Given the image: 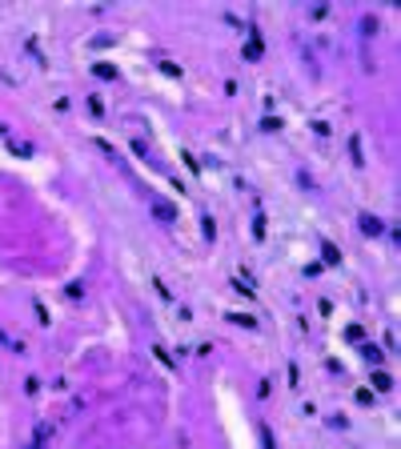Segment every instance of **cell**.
<instances>
[{
    "label": "cell",
    "mask_w": 401,
    "mask_h": 449,
    "mask_svg": "<svg viewBox=\"0 0 401 449\" xmlns=\"http://www.w3.org/2000/svg\"><path fill=\"white\" fill-rule=\"evenodd\" d=\"M357 229H361L365 237H385V221L373 217V213H361V217H357Z\"/></svg>",
    "instance_id": "6da1fadb"
},
{
    "label": "cell",
    "mask_w": 401,
    "mask_h": 449,
    "mask_svg": "<svg viewBox=\"0 0 401 449\" xmlns=\"http://www.w3.org/2000/svg\"><path fill=\"white\" fill-rule=\"evenodd\" d=\"M152 217L165 221V225H173V221H177V205H169V201H161V197H152Z\"/></svg>",
    "instance_id": "7a4b0ae2"
},
{
    "label": "cell",
    "mask_w": 401,
    "mask_h": 449,
    "mask_svg": "<svg viewBox=\"0 0 401 449\" xmlns=\"http://www.w3.org/2000/svg\"><path fill=\"white\" fill-rule=\"evenodd\" d=\"M321 257H325V265H341V261H345L341 249H337L333 241H325V237H321Z\"/></svg>",
    "instance_id": "3957f363"
},
{
    "label": "cell",
    "mask_w": 401,
    "mask_h": 449,
    "mask_svg": "<svg viewBox=\"0 0 401 449\" xmlns=\"http://www.w3.org/2000/svg\"><path fill=\"white\" fill-rule=\"evenodd\" d=\"M361 357H365L369 365H385V353H381L377 345H361Z\"/></svg>",
    "instance_id": "277c9868"
},
{
    "label": "cell",
    "mask_w": 401,
    "mask_h": 449,
    "mask_svg": "<svg viewBox=\"0 0 401 449\" xmlns=\"http://www.w3.org/2000/svg\"><path fill=\"white\" fill-rule=\"evenodd\" d=\"M225 321H233L241 329H257V317H249V313H225Z\"/></svg>",
    "instance_id": "5b68a950"
},
{
    "label": "cell",
    "mask_w": 401,
    "mask_h": 449,
    "mask_svg": "<svg viewBox=\"0 0 401 449\" xmlns=\"http://www.w3.org/2000/svg\"><path fill=\"white\" fill-rule=\"evenodd\" d=\"M257 437H261V449H277V441H273V429H269L265 421H257Z\"/></svg>",
    "instance_id": "8992f818"
},
{
    "label": "cell",
    "mask_w": 401,
    "mask_h": 449,
    "mask_svg": "<svg viewBox=\"0 0 401 449\" xmlns=\"http://www.w3.org/2000/svg\"><path fill=\"white\" fill-rule=\"evenodd\" d=\"M92 72H97L101 80H116V69H112L109 61H97V65H92Z\"/></svg>",
    "instance_id": "52a82bcc"
},
{
    "label": "cell",
    "mask_w": 401,
    "mask_h": 449,
    "mask_svg": "<svg viewBox=\"0 0 401 449\" xmlns=\"http://www.w3.org/2000/svg\"><path fill=\"white\" fill-rule=\"evenodd\" d=\"M285 121H277V116H261V133H281Z\"/></svg>",
    "instance_id": "ba28073f"
},
{
    "label": "cell",
    "mask_w": 401,
    "mask_h": 449,
    "mask_svg": "<svg viewBox=\"0 0 401 449\" xmlns=\"http://www.w3.org/2000/svg\"><path fill=\"white\" fill-rule=\"evenodd\" d=\"M349 153H353V165H357V169H365V157H361V140H357V137H349Z\"/></svg>",
    "instance_id": "9c48e42d"
},
{
    "label": "cell",
    "mask_w": 401,
    "mask_h": 449,
    "mask_svg": "<svg viewBox=\"0 0 401 449\" xmlns=\"http://www.w3.org/2000/svg\"><path fill=\"white\" fill-rule=\"evenodd\" d=\"M88 112H92V116H105V97L92 93V97H88Z\"/></svg>",
    "instance_id": "30bf717a"
},
{
    "label": "cell",
    "mask_w": 401,
    "mask_h": 449,
    "mask_svg": "<svg viewBox=\"0 0 401 449\" xmlns=\"http://www.w3.org/2000/svg\"><path fill=\"white\" fill-rule=\"evenodd\" d=\"M253 237L265 241V213H261V208H257V217H253Z\"/></svg>",
    "instance_id": "8fae6325"
},
{
    "label": "cell",
    "mask_w": 401,
    "mask_h": 449,
    "mask_svg": "<svg viewBox=\"0 0 401 449\" xmlns=\"http://www.w3.org/2000/svg\"><path fill=\"white\" fill-rule=\"evenodd\" d=\"M12 148V157H33V144H20V140H8Z\"/></svg>",
    "instance_id": "7c38bea8"
},
{
    "label": "cell",
    "mask_w": 401,
    "mask_h": 449,
    "mask_svg": "<svg viewBox=\"0 0 401 449\" xmlns=\"http://www.w3.org/2000/svg\"><path fill=\"white\" fill-rule=\"evenodd\" d=\"M181 161H184V169H189L193 176L201 173V165H197V157H193V153H184V148H181Z\"/></svg>",
    "instance_id": "4fadbf2b"
},
{
    "label": "cell",
    "mask_w": 401,
    "mask_h": 449,
    "mask_svg": "<svg viewBox=\"0 0 401 449\" xmlns=\"http://www.w3.org/2000/svg\"><path fill=\"white\" fill-rule=\"evenodd\" d=\"M201 229H205V241H213V237H217V225H213V217H209V213L201 217Z\"/></svg>",
    "instance_id": "5bb4252c"
},
{
    "label": "cell",
    "mask_w": 401,
    "mask_h": 449,
    "mask_svg": "<svg viewBox=\"0 0 401 449\" xmlns=\"http://www.w3.org/2000/svg\"><path fill=\"white\" fill-rule=\"evenodd\" d=\"M373 385H377V389H381V393H389V389H393V381H389V377H385V373H373Z\"/></svg>",
    "instance_id": "9a60e30c"
},
{
    "label": "cell",
    "mask_w": 401,
    "mask_h": 449,
    "mask_svg": "<svg viewBox=\"0 0 401 449\" xmlns=\"http://www.w3.org/2000/svg\"><path fill=\"white\" fill-rule=\"evenodd\" d=\"M361 337H365L361 325H349V329H345V341H361Z\"/></svg>",
    "instance_id": "2e32d148"
},
{
    "label": "cell",
    "mask_w": 401,
    "mask_h": 449,
    "mask_svg": "<svg viewBox=\"0 0 401 449\" xmlns=\"http://www.w3.org/2000/svg\"><path fill=\"white\" fill-rule=\"evenodd\" d=\"M152 357H157V361H161V365H165V369H177V361H173V357H169V353H165V349H157V353H152Z\"/></svg>",
    "instance_id": "e0dca14e"
},
{
    "label": "cell",
    "mask_w": 401,
    "mask_h": 449,
    "mask_svg": "<svg viewBox=\"0 0 401 449\" xmlns=\"http://www.w3.org/2000/svg\"><path fill=\"white\" fill-rule=\"evenodd\" d=\"M161 72H165V76H181V65H173V61H161Z\"/></svg>",
    "instance_id": "ac0fdd59"
},
{
    "label": "cell",
    "mask_w": 401,
    "mask_h": 449,
    "mask_svg": "<svg viewBox=\"0 0 401 449\" xmlns=\"http://www.w3.org/2000/svg\"><path fill=\"white\" fill-rule=\"evenodd\" d=\"M233 289H237L241 297H253V285H245V281H233Z\"/></svg>",
    "instance_id": "d6986e66"
},
{
    "label": "cell",
    "mask_w": 401,
    "mask_h": 449,
    "mask_svg": "<svg viewBox=\"0 0 401 449\" xmlns=\"http://www.w3.org/2000/svg\"><path fill=\"white\" fill-rule=\"evenodd\" d=\"M0 137H8V129H4V125H0Z\"/></svg>",
    "instance_id": "ffe728a7"
}]
</instances>
